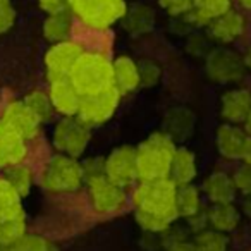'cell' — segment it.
<instances>
[{"label": "cell", "instance_id": "6da1fadb", "mask_svg": "<svg viewBox=\"0 0 251 251\" xmlns=\"http://www.w3.org/2000/svg\"><path fill=\"white\" fill-rule=\"evenodd\" d=\"M174 151V140L167 133H153L136 150L138 177L141 181L169 177Z\"/></svg>", "mask_w": 251, "mask_h": 251}, {"label": "cell", "instance_id": "7a4b0ae2", "mask_svg": "<svg viewBox=\"0 0 251 251\" xmlns=\"http://www.w3.org/2000/svg\"><path fill=\"white\" fill-rule=\"evenodd\" d=\"M176 191H177V184L169 177L157 179V181H143L140 188L134 191L133 200L138 210L153 213L172 222L177 217Z\"/></svg>", "mask_w": 251, "mask_h": 251}, {"label": "cell", "instance_id": "3957f363", "mask_svg": "<svg viewBox=\"0 0 251 251\" xmlns=\"http://www.w3.org/2000/svg\"><path fill=\"white\" fill-rule=\"evenodd\" d=\"M71 83L74 84L81 97L95 95L105 88L112 86V64L100 53H81L69 74Z\"/></svg>", "mask_w": 251, "mask_h": 251}, {"label": "cell", "instance_id": "277c9868", "mask_svg": "<svg viewBox=\"0 0 251 251\" xmlns=\"http://www.w3.org/2000/svg\"><path fill=\"white\" fill-rule=\"evenodd\" d=\"M84 171L81 164L69 155H57L45 165L42 174V184L47 191L71 193L81 188Z\"/></svg>", "mask_w": 251, "mask_h": 251}, {"label": "cell", "instance_id": "5b68a950", "mask_svg": "<svg viewBox=\"0 0 251 251\" xmlns=\"http://www.w3.org/2000/svg\"><path fill=\"white\" fill-rule=\"evenodd\" d=\"M119 98H121V91L114 84L95 95L81 97L76 117L83 124H86L88 127L90 126L101 124V122H105L115 112V108L119 105Z\"/></svg>", "mask_w": 251, "mask_h": 251}, {"label": "cell", "instance_id": "8992f818", "mask_svg": "<svg viewBox=\"0 0 251 251\" xmlns=\"http://www.w3.org/2000/svg\"><path fill=\"white\" fill-rule=\"evenodd\" d=\"M69 4L77 16L93 28H105L126 12L122 0H71Z\"/></svg>", "mask_w": 251, "mask_h": 251}, {"label": "cell", "instance_id": "52a82bcc", "mask_svg": "<svg viewBox=\"0 0 251 251\" xmlns=\"http://www.w3.org/2000/svg\"><path fill=\"white\" fill-rule=\"evenodd\" d=\"M90 141V131L88 126L83 124L79 119L73 115H66V119L55 126L53 131V145L59 151L69 157H79L88 147Z\"/></svg>", "mask_w": 251, "mask_h": 251}, {"label": "cell", "instance_id": "ba28073f", "mask_svg": "<svg viewBox=\"0 0 251 251\" xmlns=\"http://www.w3.org/2000/svg\"><path fill=\"white\" fill-rule=\"evenodd\" d=\"M86 181L91 201L98 213H114L122 208L126 195L121 186L114 184L105 174L86 176Z\"/></svg>", "mask_w": 251, "mask_h": 251}, {"label": "cell", "instance_id": "9c48e42d", "mask_svg": "<svg viewBox=\"0 0 251 251\" xmlns=\"http://www.w3.org/2000/svg\"><path fill=\"white\" fill-rule=\"evenodd\" d=\"M103 172L114 184L129 186L138 177L136 169V150L133 147H121L110 153L105 160Z\"/></svg>", "mask_w": 251, "mask_h": 251}, {"label": "cell", "instance_id": "30bf717a", "mask_svg": "<svg viewBox=\"0 0 251 251\" xmlns=\"http://www.w3.org/2000/svg\"><path fill=\"white\" fill-rule=\"evenodd\" d=\"M83 53L77 43L73 42H59L49 50L45 57V67L47 74H49L50 81L62 79V77H69L71 71H73L76 60Z\"/></svg>", "mask_w": 251, "mask_h": 251}, {"label": "cell", "instance_id": "8fae6325", "mask_svg": "<svg viewBox=\"0 0 251 251\" xmlns=\"http://www.w3.org/2000/svg\"><path fill=\"white\" fill-rule=\"evenodd\" d=\"M219 151L229 160H243L251 164V136L236 126H222L217 133Z\"/></svg>", "mask_w": 251, "mask_h": 251}, {"label": "cell", "instance_id": "7c38bea8", "mask_svg": "<svg viewBox=\"0 0 251 251\" xmlns=\"http://www.w3.org/2000/svg\"><path fill=\"white\" fill-rule=\"evenodd\" d=\"M244 62L229 50H215L208 55L206 60V71L213 81L219 83H230L237 81L243 76Z\"/></svg>", "mask_w": 251, "mask_h": 251}, {"label": "cell", "instance_id": "4fadbf2b", "mask_svg": "<svg viewBox=\"0 0 251 251\" xmlns=\"http://www.w3.org/2000/svg\"><path fill=\"white\" fill-rule=\"evenodd\" d=\"M2 121L12 127L16 133L21 134L25 140H31L38 134L40 131V121L28 107L25 101H11L4 112Z\"/></svg>", "mask_w": 251, "mask_h": 251}, {"label": "cell", "instance_id": "5bb4252c", "mask_svg": "<svg viewBox=\"0 0 251 251\" xmlns=\"http://www.w3.org/2000/svg\"><path fill=\"white\" fill-rule=\"evenodd\" d=\"M26 157V140L4 121H0V167L21 164Z\"/></svg>", "mask_w": 251, "mask_h": 251}, {"label": "cell", "instance_id": "9a60e30c", "mask_svg": "<svg viewBox=\"0 0 251 251\" xmlns=\"http://www.w3.org/2000/svg\"><path fill=\"white\" fill-rule=\"evenodd\" d=\"M50 101L57 112L64 115H76L79 108L81 95L74 88L69 77L50 81Z\"/></svg>", "mask_w": 251, "mask_h": 251}, {"label": "cell", "instance_id": "2e32d148", "mask_svg": "<svg viewBox=\"0 0 251 251\" xmlns=\"http://www.w3.org/2000/svg\"><path fill=\"white\" fill-rule=\"evenodd\" d=\"M208 29L212 38L219 40V42H232L237 36L243 35L244 21L237 12L227 11L222 16H219V18L212 19Z\"/></svg>", "mask_w": 251, "mask_h": 251}, {"label": "cell", "instance_id": "e0dca14e", "mask_svg": "<svg viewBox=\"0 0 251 251\" xmlns=\"http://www.w3.org/2000/svg\"><path fill=\"white\" fill-rule=\"evenodd\" d=\"M251 110V93L230 90L222 97V117L229 122H243Z\"/></svg>", "mask_w": 251, "mask_h": 251}, {"label": "cell", "instance_id": "ac0fdd59", "mask_svg": "<svg viewBox=\"0 0 251 251\" xmlns=\"http://www.w3.org/2000/svg\"><path fill=\"white\" fill-rule=\"evenodd\" d=\"M112 79H114V86L117 88L121 93L134 91L141 84L138 66L129 57H119V59L112 64Z\"/></svg>", "mask_w": 251, "mask_h": 251}, {"label": "cell", "instance_id": "d6986e66", "mask_svg": "<svg viewBox=\"0 0 251 251\" xmlns=\"http://www.w3.org/2000/svg\"><path fill=\"white\" fill-rule=\"evenodd\" d=\"M203 189L213 203H232L237 191L234 181L224 172L208 176L203 182Z\"/></svg>", "mask_w": 251, "mask_h": 251}, {"label": "cell", "instance_id": "ffe728a7", "mask_svg": "<svg viewBox=\"0 0 251 251\" xmlns=\"http://www.w3.org/2000/svg\"><path fill=\"white\" fill-rule=\"evenodd\" d=\"M196 176V162L195 155L188 150V148H177L174 151L171 164V172H169V179L174 181L177 186L189 184Z\"/></svg>", "mask_w": 251, "mask_h": 251}, {"label": "cell", "instance_id": "44dd1931", "mask_svg": "<svg viewBox=\"0 0 251 251\" xmlns=\"http://www.w3.org/2000/svg\"><path fill=\"white\" fill-rule=\"evenodd\" d=\"M206 220L215 230L229 232L236 229V226L239 224V212L234 208L232 203H213Z\"/></svg>", "mask_w": 251, "mask_h": 251}, {"label": "cell", "instance_id": "7402d4cb", "mask_svg": "<svg viewBox=\"0 0 251 251\" xmlns=\"http://www.w3.org/2000/svg\"><path fill=\"white\" fill-rule=\"evenodd\" d=\"M230 7V0H193L191 19L198 25H206L222 16Z\"/></svg>", "mask_w": 251, "mask_h": 251}, {"label": "cell", "instance_id": "603a6c76", "mask_svg": "<svg viewBox=\"0 0 251 251\" xmlns=\"http://www.w3.org/2000/svg\"><path fill=\"white\" fill-rule=\"evenodd\" d=\"M43 33H45V38L49 40V42H53V43L66 42L71 33V16H69V12H67V9L52 12L45 21Z\"/></svg>", "mask_w": 251, "mask_h": 251}, {"label": "cell", "instance_id": "cb8c5ba5", "mask_svg": "<svg viewBox=\"0 0 251 251\" xmlns=\"http://www.w3.org/2000/svg\"><path fill=\"white\" fill-rule=\"evenodd\" d=\"M153 26V11L147 5H134L124 12V28L133 35L147 33Z\"/></svg>", "mask_w": 251, "mask_h": 251}, {"label": "cell", "instance_id": "d4e9b609", "mask_svg": "<svg viewBox=\"0 0 251 251\" xmlns=\"http://www.w3.org/2000/svg\"><path fill=\"white\" fill-rule=\"evenodd\" d=\"M26 234V219L25 213L18 215L0 217V244L9 248L12 243Z\"/></svg>", "mask_w": 251, "mask_h": 251}, {"label": "cell", "instance_id": "484cf974", "mask_svg": "<svg viewBox=\"0 0 251 251\" xmlns=\"http://www.w3.org/2000/svg\"><path fill=\"white\" fill-rule=\"evenodd\" d=\"M176 205H177V215L186 219H193L200 213V193L195 186L181 184L176 191Z\"/></svg>", "mask_w": 251, "mask_h": 251}, {"label": "cell", "instance_id": "4316f807", "mask_svg": "<svg viewBox=\"0 0 251 251\" xmlns=\"http://www.w3.org/2000/svg\"><path fill=\"white\" fill-rule=\"evenodd\" d=\"M18 213H25L21 206V195L5 179H0V217Z\"/></svg>", "mask_w": 251, "mask_h": 251}, {"label": "cell", "instance_id": "83f0119b", "mask_svg": "<svg viewBox=\"0 0 251 251\" xmlns=\"http://www.w3.org/2000/svg\"><path fill=\"white\" fill-rule=\"evenodd\" d=\"M4 179L19 193V195H21V198L28 195L29 189H31V184H33L31 171L23 164H16V165H12V167H7Z\"/></svg>", "mask_w": 251, "mask_h": 251}, {"label": "cell", "instance_id": "f1b7e54d", "mask_svg": "<svg viewBox=\"0 0 251 251\" xmlns=\"http://www.w3.org/2000/svg\"><path fill=\"white\" fill-rule=\"evenodd\" d=\"M23 101H25L26 107H28L29 110H31L33 114L38 117L40 122L49 121L50 115H52V110H53L52 101H50L49 95L43 93V91H40V90L31 91L29 95H26Z\"/></svg>", "mask_w": 251, "mask_h": 251}, {"label": "cell", "instance_id": "f546056e", "mask_svg": "<svg viewBox=\"0 0 251 251\" xmlns=\"http://www.w3.org/2000/svg\"><path fill=\"white\" fill-rule=\"evenodd\" d=\"M229 241L220 230H203L198 234L195 244L198 251H227L229 248Z\"/></svg>", "mask_w": 251, "mask_h": 251}, {"label": "cell", "instance_id": "4dcf8cb0", "mask_svg": "<svg viewBox=\"0 0 251 251\" xmlns=\"http://www.w3.org/2000/svg\"><path fill=\"white\" fill-rule=\"evenodd\" d=\"M7 251H57V248L42 236H28V234H25L16 243H12L7 248Z\"/></svg>", "mask_w": 251, "mask_h": 251}, {"label": "cell", "instance_id": "1f68e13d", "mask_svg": "<svg viewBox=\"0 0 251 251\" xmlns=\"http://www.w3.org/2000/svg\"><path fill=\"white\" fill-rule=\"evenodd\" d=\"M136 222L140 224L141 229L148 230V232H165L171 226V222L158 215H153V213H147L141 212V210H136Z\"/></svg>", "mask_w": 251, "mask_h": 251}, {"label": "cell", "instance_id": "d6a6232c", "mask_svg": "<svg viewBox=\"0 0 251 251\" xmlns=\"http://www.w3.org/2000/svg\"><path fill=\"white\" fill-rule=\"evenodd\" d=\"M232 181L237 191H241L246 196H251V164H244L241 169H237Z\"/></svg>", "mask_w": 251, "mask_h": 251}, {"label": "cell", "instance_id": "836d02e7", "mask_svg": "<svg viewBox=\"0 0 251 251\" xmlns=\"http://www.w3.org/2000/svg\"><path fill=\"white\" fill-rule=\"evenodd\" d=\"M16 21V11L11 0H0V33H5L12 28Z\"/></svg>", "mask_w": 251, "mask_h": 251}, {"label": "cell", "instance_id": "e575fe53", "mask_svg": "<svg viewBox=\"0 0 251 251\" xmlns=\"http://www.w3.org/2000/svg\"><path fill=\"white\" fill-rule=\"evenodd\" d=\"M140 71V79L145 86H150V84H155L158 81V76H160V69L157 67V64L153 62H141V66L138 67Z\"/></svg>", "mask_w": 251, "mask_h": 251}, {"label": "cell", "instance_id": "d590c367", "mask_svg": "<svg viewBox=\"0 0 251 251\" xmlns=\"http://www.w3.org/2000/svg\"><path fill=\"white\" fill-rule=\"evenodd\" d=\"M160 5L172 16H181L191 11L193 0H160Z\"/></svg>", "mask_w": 251, "mask_h": 251}, {"label": "cell", "instance_id": "8d00e7d4", "mask_svg": "<svg viewBox=\"0 0 251 251\" xmlns=\"http://www.w3.org/2000/svg\"><path fill=\"white\" fill-rule=\"evenodd\" d=\"M66 2L67 0H38V4L42 5V9L49 12V14L66 9Z\"/></svg>", "mask_w": 251, "mask_h": 251}, {"label": "cell", "instance_id": "74e56055", "mask_svg": "<svg viewBox=\"0 0 251 251\" xmlns=\"http://www.w3.org/2000/svg\"><path fill=\"white\" fill-rule=\"evenodd\" d=\"M169 251H198V248H196L195 243H186V241H177V243H174L171 248H169Z\"/></svg>", "mask_w": 251, "mask_h": 251}, {"label": "cell", "instance_id": "f35d334b", "mask_svg": "<svg viewBox=\"0 0 251 251\" xmlns=\"http://www.w3.org/2000/svg\"><path fill=\"white\" fill-rule=\"evenodd\" d=\"M244 122H246V131H248V134L251 136V110H250V114H248V117L244 119Z\"/></svg>", "mask_w": 251, "mask_h": 251}, {"label": "cell", "instance_id": "ab89813d", "mask_svg": "<svg viewBox=\"0 0 251 251\" xmlns=\"http://www.w3.org/2000/svg\"><path fill=\"white\" fill-rule=\"evenodd\" d=\"M241 2V5H244V7H248V9H251V0H239Z\"/></svg>", "mask_w": 251, "mask_h": 251}, {"label": "cell", "instance_id": "60d3db41", "mask_svg": "<svg viewBox=\"0 0 251 251\" xmlns=\"http://www.w3.org/2000/svg\"><path fill=\"white\" fill-rule=\"evenodd\" d=\"M244 64H248V66L251 67V50H250V53L246 55V59H244Z\"/></svg>", "mask_w": 251, "mask_h": 251}, {"label": "cell", "instance_id": "b9f144b4", "mask_svg": "<svg viewBox=\"0 0 251 251\" xmlns=\"http://www.w3.org/2000/svg\"><path fill=\"white\" fill-rule=\"evenodd\" d=\"M0 251H7V248H5V246H2V244H0Z\"/></svg>", "mask_w": 251, "mask_h": 251}]
</instances>
